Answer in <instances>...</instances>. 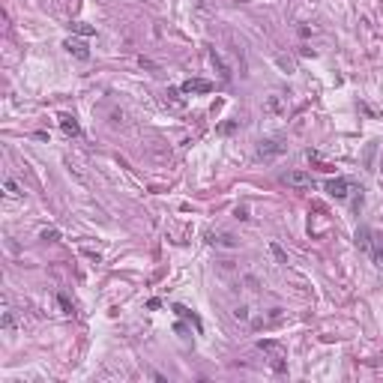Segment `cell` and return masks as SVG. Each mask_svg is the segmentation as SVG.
Instances as JSON below:
<instances>
[{"instance_id": "cell-12", "label": "cell", "mask_w": 383, "mask_h": 383, "mask_svg": "<svg viewBox=\"0 0 383 383\" xmlns=\"http://www.w3.org/2000/svg\"><path fill=\"white\" fill-rule=\"evenodd\" d=\"M3 192H6V198H15V201H18V198H24L21 186H18L12 177H6V180H3Z\"/></svg>"}, {"instance_id": "cell-7", "label": "cell", "mask_w": 383, "mask_h": 383, "mask_svg": "<svg viewBox=\"0 0 383 383\" xmlns=\"http://www.w3.org/2000/svg\"><path fill=\"white\" fill-rule=\"evenodd\" d=\"M63 48L72 54V57H78V60H90V51H87V45H84L81 39H66Z\"/></svg>"}, {"instance_id": "cell-8", "label": "cell", "mask_w": 383, "mask_h": 383, "mask_svg": "<svg viewBox=\"0 0 383 383\" xmlns=\"http://www.w3.org/2000/svg\"><path fill=\"white\" fill-rule=\"evenodd\" d=\"M180 90H183V93H210V90H213V84H210V81H204V78H189Z\"/></svg>"}, {"instance_id": "cell-9", "label": "cell", "mask_w": 383, "mask_h": 383, "mask_svg": "<svg viewBox=\"0 0 383 383\" xmlns=\"http://www.w3.org/2000/svg\"><path fill=\"white\" fill-rule=\"evenodd\" d=\"M263 108H266L270 114H285L287 102H285V96H282V93H273L270 99H266V105H263Z\"/></svg>"}, {"instance_id": "cell-15", "label": "cell", "mask_w": 383, "mask_h": 383, "mask_svg": "<svg viewBox=\"0 0 383 383\" xmlns=\"http://www.w3.org/2000/svg\"><path fill=\"white\" fill-rule=\"evenodd\" d=\"M174 312H177V315H180V318H189L192 323H195V326H198V329H201V320L195 318V315H192L189 309H186V305H174Z\"/></svg>"}, {"instance_id": "cell-10", "label": "cell", "mask_w": 383, "mask_h": 383, "mask_svg": "<svg viewBox=\"0 0 383 383\" xmlns=\"http://www.w3.org/2000/svg\"><path fill=\"white\" fill-rule=\"evenodd\" d=\"M60 129H63L69 138H78L81 135V126H78V120L72 114H60Z\"/></svg>"}, {"instance_id": "cell-14", "label": "cell", "mask_w": 383, "mask_h": 383, "mask_svg": "<svg viewBox=\"0 0 383 383\" xmlns=\"http://www.w3.org/2000/svg\"><path fill=\"white\" fill-rule=\"evenodd\" d=\"M3 329H6V332L15 329V312H12V309H3Z\"/></svg>"}, {"instance_id": "cell-4", "label": "cell", "mask_w": 383, "mask_h": 383, "mask_svg": "<svg viewBox=\"0 0 383 383\" xmlns=\"http://www.w3.org/2000/svg\"><path fill=\"white\" fill-rule=\"evenodd\" d=\"M326 192H329L335 201H344V198L351 195V180H344V177H335V180H329V183H326Z\"/></svg>"}, {"instance_id": "cell-17", "label": "cell", "mask_w": 383, "mask_h": 383, "mask_svg": "<svg viewBox=\"0 0 383 383\" xmlns=\"http://www.w3.org/2000/svg\"><path fill=\"white\" fill-rule=\"evenodd\" d=\"M39 237H42V240H45V243H57V237H60V234H57V231H54V227H45V231H42V234H39Z\"/></svg>"}, {"instance_id": "cell-13", "label": "cell", "mask_w": 383, "mask_h": 383, "mask_svg": "<svg viewBox=\"0 0 383 383\" xmlns=\"http://www.w3.org/2000/svg\"><path fill=\"white\" fill-rule=\"evenodd\" d=\"M165 102H171L174 108H183V105H186V99H183V90H168V93H165Z\"/></svg>"}, {"instance_id": "cell-6", "label": "cell", "mask_w": 383, "mask_h": 383, "mask_svg": "<svg viewBox=\"0 0 383 383\" xmlns=\"http://www.w3.org/2000/svg\"><path fill=\"white\" fill-rule=\"evenodd\" d=\"M356 249H359V252H365V255H371V252H374V237H371V231H368V227H359V231H356Z\"/></svg>"}, {"instance_id": "cell-2", "label": "cell", "mask_w": 383, "mask_h": 383, "mask_svg": "<svg viewBox=\"0 0 383 383\" xmlns=\"http://www.w3.org/2000/svg\"><path fill=\"white\" fill-rule=\"evenodd\" d=\"M257 348L270 356V362H273V368H276V371H285V348H282L279 341L263 338V341H257Z\"/></svg>"}, {"instance_id": "cell-1", "label": "cell", "mask_w": 383, "mask_h": 383, "mask_svg": "<svg viewBox=\"0 0 383 383\" xmlns=\"http://www.w3.org/2000/svg\"><path fill=\"white\" fill-rule=\"evenodd\" d=\"M285 150H287V144L282 141V138H266V141H260V144H257V159H263V162L279 159Z\"/></svg>"}, {"instance_id": "cell-5", "label": "cell", "mask_w": 383, "mask_h": 383, "mask_svg": "<svg viewBox=\"0 0 383 383\" xmlns=\"http://www.w3.org/2000/svg\"><path fill=\"white\" fill-rule=\"evenodd\" d=\"M207 243L210 246H219V249H237V240L227 231H210L207 234Z\"/></svg>"}, {"instance_id": "cell-16", "label": "cell", "mask_w": 383, "mask_h": 383, "mask_svg": "<svg viewBox=\"0 0 383 383\" xmlns=\"http://www.w3.org/2000/svg\"><path fill=\"white\" fill-rule=\"evenodd\" d=\"M72 30H75V33H81V36H93V33H96V27H90V24H84V21H75V24H72Z\"/></svg>"}, {"instance_id": "cell-20", "label": "cell", "mask_w": 383, "mask_h": 383, "mask_svg": "<svg viewBox=\"0 0 383 383\" xmlns=\"http://www.w3.org/2000/svg\"><path fill=\"white\" fill-rule=\"evenodd\" d=\"M270 249H273V255L279 257V263H287V255L282 252V246H279V243H270Z\"/></svg>"}, {"instance_id": "cell-3", "label": "cell", "mask_w": 383, "mask_h": 383, "mask_svg": "<svg viewBox=\"0 0 383 383\" xmlns=\"http://www.w3.org/2000/svg\"><path fill=\"white\" fill-rule=\"evenodd\" d=\"M282 183L290 186V189H309L315 180H312L309 171H287V174H282Z\"/></svg>"}, {"instance_id": "cell-21", "label": "cell", "mask_w": 383, "mask_h": 383, "mask_svg": "<svg viewBox=\"0 0 383 383\" xmlns=\"http://www.w3.org/2000/svg\"><path fill=\"white\" fill-rule=\"evenodd\" d=\"M234 318H237V320H249V309H237V312H234Z\"/></svg>"}, {"instance_id": "cell-18", "label": "cell", "mask_w": 383, "mask_h": 383, "mask_svg": "<svg viewBox=\"0 0 383 383\" xmlns=\"http://www.w3.org/2000/svg\"><path fill=\"white\" fill-rule=\"evenodd\" d=\"M371 257H374L377 263H383V240H374V252H371Z\"/></svg>"}, {"instance_id": "cell-11", "label": "cell", "mask_w": 383, "mask_h": 383, "mask_svg": "<svg viewBox=\"0 0 383 383\" xmlns=\"http://www.w3.org/2000/svg\"><path fill=\"white\" fill-rule=\"evenodd\" d=\"M210 60H213V66H216V69H219V78H222V81H231V69H227V66H224V60L216 54V48L210 51Z\"/></svg>"}, {"instance_id": "cell-19", "label": "cell", "mask_w": 383, "mask_h": 383, "mask_svg": "<svg viewBox=\"0 0 383 383\" xmlns=\"http://www.w3.org/2000/svg\"><path fill=\"white\" fill-rule=\"evenodd\" d=\"M57 305H60V312H63V315H72V302H69V299H66L63 293H60V296H57Z\"/></svg>"}]
</instances>
